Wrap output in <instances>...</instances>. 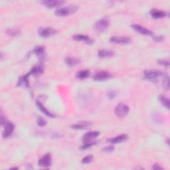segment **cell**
Returning <instances> with one entry per match:
<instances>
[{
  "label": "cell",
  "mask_w": 170,
  "mask_h": 170,
  "mask_svg": "<svg viewBox=\"0 0 170 170\" xmlns=\"http://www.w3.org/2000/svg\"><path fill=\"white\" fill-rule=\"evenodd\" d=\"M152 169H154V170H157V169H163V168L162 167H161L159 164H154L152 166Z\"/></svg>",
  "instance_id": "cell-33"
},
{
  "label": "cell",
  "mask_w": 170,
  "mask_h": 170,
  "mask_svg": "<svg viewBox=\"0 0 170 170\" xmlns=\"http://www.w3.org/2000/svg\"><path fill=\"white\" fill-rule=\"evenodd\" d=\"M94 160V157L93 155H88L85 156L83 157V159L82 160V163L84 164H88L90 163H91Z\"/></svg>",
  "instance_id": "cell-25"
},
{
  "label": "cell",
  "mask_w": 170,
  "mask_h": 170,
  "mask_svg": "<svg viewBox=\"0 0 170 170\" xmlns=\"http://www.w3.org/2000/svg\"><path fill=\"white\" fill-rule=\"evenodd\" d=\"M72 39L75 41H83L87 44L91 45L93 43L94 41L93 39H90L88 35H82V34H77V35H75L72 36Z\"/></svg>",
  "instance_id": "cell-13"
},
{
  "label": "cell",
  "mask_w": 170,
  "mask_h": 170,
  "mask_svg": "<svg viewBox=\"0 0 170 170\" xmlns=\"http://www.w3.org/2000/svg\"><path fill=\"white\" fill-rule=\"evenodd\" d=\"M116 95V93L114 90H110L109 93H108V96H109L110 99H112L114 98Z\"/></svg>",
  "instance_id": "cell-32"
},
{
  "label": "cell",
  "mask_w": 170,
  "mask_h": 170,
  "mask_svg": "<svg viewBox=\"0 0 170 170\" xmlns=\"http://www.w3.org/2000/svg\"><path fill=\"white\" fill-rule=\"evenodd\" d=\"M100 135V132L98 131H90L85 134L83 137L82 140L84 142H88V141H92L93 140L97 138Z\"/></svg>",
  "instance_id": "cell-14"
},
{
  "label": "cell",
  "mask_w": 170,
  "mask_h": 170,
  "mask_svg": "<svg viewBox=\"0 0 170 170\" xmlns=\"http://www.w3.org/2000/svg\"><path fill=\"white\" fill-rule=\"evenodd\" d=\"M113 55H114V52L112 50H105L102 49L98 51V55L100 58H105V57H110Z\"/></svg>",
  "instance_id": "cell-21"
},
{
  "label": "cell",
  "mask_w": 170,
  "mask_h": 170,
  "mask_svg": "<svg viewBox=\"0 0 170 170\" xmlns=\"http://www.w3.org/2000/svg\"><path fill=\"white\" fill-rule=\"evenodd\" d=\"M110 42L116 44L120 45H126L131 42V40L129 37H122V36H113L110 39Z\"/></svg>",
  "instance_id": "cell-10"
},
{
  "label": "cell",
  "mask_w": 170,
  "mask_h": 170,
  "mask_svg": "<svg viewBox=\"0 0 170 170\" xmlns=\"http://www.w3.org/2000/svg\"><path fill=\"white\" fill-rule=\"evenodd\" d=\"M112 77L110 73L104 71H100L95 72L93 78L94 81H103L108 80Z\"/></svg>",
  "instance_id": "cell-6"
},
{
  "label": "cell",
  "mask_w": 170,
  "mask_h": 170,
  "mask_svg": "<svg viewBox=\"0 0 170 170\" xmlns=\"http://www.w3.org/2000/svg\"><path fill=\"white\" fill-rule=\"evenodd\" d=\"M90 76V71L87 69H83L79 71L77 73V77L79 79L87 78Z\"/></svg>",
  "instance_id": "cell-23"
},
{
  "label": "cell",
  "mask_w": 170,
  "mask_h": 170,
  "mask_svg": "<svg viewBox=\"0 0 170 170\" xmlns=\"http://www.w3.org/2000/svg\"><path fill=\"white\" fill-rule=\"evenodd\" d=\"M33 52L34 54H35L39 59L41 61H43L45 58V49L44 46H37L33 49Z\"/></svg>",
  "instance_id": "cell-12"
},
{
  "label": "cell",
  "mask_w": 170,
  "mask_h": 170,
  "mask_svg": "<svg viewBox=\"0 0 170 170\" xmlns=\"http://www.w3.org/2000/svg\"><path fill=\"white\" fill-rule=\"evenodd\" d=\"M52 156L50 154H46L38 162V165L42 167H49L51 166Z\"/></svg>",
  "instance_id": "cell-7"
},
{
  "label": "cell",
  "mask_w": 170,
  "mask_h": 170,
  "mask_svg": "<svg viewBox=\"0 0 170 170\" xmlns=\"http://www.w3.org/2000/svg\"><path fill=\"white\" fill-rule=\"evenodd\" d=\"M159 100L160 101L161 104L167 109H169V100L163 96V95H160L159 96Z\"/></svg>",
  "instance_id": "cell-24"
},
{
  "label": "cell",
  "mask_w": 170,
  "mask_h": 170,
  "mask_svg": "<svg viewBox=\"0 0 170 170\" xmlns=\"http://www.w3.org/2000/svg\"><path fill=\"white\" fill-rule=\"evenodd\" d=\"M129 107L124 103H119L114 109L115 114L119 118H123L128 114L129 112Z\"/></svg>",
  "instance_id": "cell-5"
},
{
  "label": "cell",
  "mask_w": 170,
  "mask_h": 170,
  "mask_svg": "<svg viewBox=\"0 0 170 170\" xmlns=\"http://www.w3.org/2000/svg\"><path fill=\"white\" fill-rule=\"evenodd\" d=\"M163 83H164V84H165V87H166L167 90H169V77H168L167 75H165V76H164Z\"/></svg>",
  "instance_id": "cell-30"
},
{
  "label": "cell",
  "mask_w": 170,
  "mask_h": 170,
  "mask_svg": "<svg viewBox=\"0 0 170 170\" xmlns=\"http://www.w3.org/2000/svg\"><path fill=\"white\" fill-rule=\"evenodd\" d=\"M128 139V136L126 134H121L119 135L118 136H116L113 138H111L109 140L110 144H120L122 143L124 141H125Z\"/></svg>",
  "instance_id": "cell-16"
},
{
  "label": "cell",
  "mask_w": 170,
  "mask_h": 170,
  "mask_svg": "<svg viewBox=\"0 0 170 170\" xmlns=\"http://www.w3.org/2000/svg\"><path fill=\"white\" fill-rule=\"evenodd\" d=\"M90 122H86V121L79 122L77 124L72 125L71 128L75 129V130H84V129L88 128V127L90 126Z\"/></svg>",
  "instance_id": "cell-19"
},
{
  "label": "cell",
  "mask_w": 170,
  "mask_h": 170,
  "mask_svg": "<svg viewBox=\"0 0 170 170\" xmlns=\"http://www.w3.org/2000/svg\"><path fill=\"white\" fill-rule=\"evenodd\" d=\"M153 39H154V40H155L156 41H161L163 40V37H159V36H153Z\"/></svg>",
  "instance_id": "cell-34"
},
{
  "label": "cell",
  "mask_w": 170,
  "mask_h": 170,
  "mask_svg": "<svg viewBox=\"0 0 170 170\" xmlns=\"http://www.w3.org/2000/svg\"><path fill=\"white\" fill-rule=\"evenodd\" d=\"M36 104H37V106L38 107V109H39V110H40L43 114H44L45 116H47L49 118H53L54 117V115L53 114H51L50 112H49L44 107V106L40 103V101L39 100H37L36 101Z\"/></svg>",
  "instance_id": "cell-20"
},
{
  "label": "cell",
  "mask_w": 170,
  "mask_h": 170,
  "mask_svg": "<svg viewBox=\"0 0 170 170\" xmlns=\"http://www.w3.org/2000/svg\"><path fill=\"white\" fill-rule=\"evenodd\" d=\"M37 123L38 124V126H40V127H43L45 126H46V124H47L46 120H45V119L41 116H39L37 118Z\"/></svg>",
  "instance_id": "cell-26"
},
{
  "label": "cell",
  "mask_w": 170,
  "mask_h": 170,
  "mask_svg": "<svg viewBox=\"0 0 170 170\" xmlns=\"http://www.w3.org/2000/svg\"><path fill=\"white\" fill-rule=\"evenodd\" d=\"M166 13L163 10L157 9H152L150 11V15L153 18L155 19H161L165 18L166 16Z\"/></svg>",
  "instance_id": "cell-15"
},
{
  "label": "cell",
  "mask_w": 170,
  "mask_h": 170,
  "mask_svg": "<svg viewBox=\"0 0 170 170\" xmlns=\"http://www.w3.org/2000/svg\"><path fill=\"white\" fill-rule=\"evenodd\" d=\"M3 126V138H8L11 136L14 130V124L13 122L9 121L8 119L2 124Z\"/></svg>",
  "instance_id": "cell-3"
},
{
  "label": "cell",
  "mask_w": 170,
  "mask_h": 170,
  "mask_svg": "<svg viewBox=\"0 0 170 170\" xmlns=\"http://www.w3.org/2000/svg\"><path fill=\"white\" fill-rule=\"evenodd\" d=\"M7 33L10 36H16L19 33V31L17 29H8L7 31Z\"/></svg>",
  "instance_id": "cell-28"
},
{
  "label": "cell",
  "mask_w": 170,
  "mask_h": 170,
  "mask_svg": "<svg viewBox=\"0 0 170 170\" xmlns=\"http://www.w3.org/2000/svg\"><path fill=\"white\" fill-rule=\"evenodd\" d=\"M80 60H78L77 58H74V57H66L65 59V63L66 64L69 66H74L77 65H78L79 63H80Z\"/></svg>",
  "instance_id": "cell-22"
},
{
  "label": "cell",
  "mask_w": 170,
  "mask_h": 170,
  "mask_svg": "<svg viewBox=\"0 0 170 170\" xmlns=\"http://www.w3.org/2000/svg\"><path fill=\"white\" fill-rule=\"evenodd\" d=\"M29 75L27 74L26 75L21 77L18 82V87H22L25 88L29 87Z\"/></svg>",
  "instance_id": "cell-18"
},
{
  "label": "cell",
  "mask_w": 170,
  "mask_h": 170,
  "mask_svg": "<svg viewBox=\"0 0 170 170\" xmlns=\"http://www.w3.org/2000/svg\"><path fill=\"white\" fill-rule=\"evenodd\" d=\"M110 24L109 19L104 18L96 21L94 25V29L98 32H103L105 31Z\"/></svg>",
  "instance_id": "cell-4"
},
{
  "label": "cell",
  "mask_w": 170,
  "mask_h": 170,
  "mask_svg": "<svg viewBox=\"0 0 170 170\" xmlns=\"http://www.w3.org/2000/svg\"><path fill=\"white\" fill-rule=\"evenodd\" d=\"M65 2L63 1H56V0H46V1L42 2V3H43L45 6L49 8L60 6V5L63 4Z\"/></svg>",
  "instance_id": "cell-17"
},
{
  "label": "cell",
  "mask_w": 170,
  "mask_h": 170,
  "mask_svg": "<svg viewBox=\"0 0 170 170\" xmlns=\"http://www.w3.org/2000/svg\"><path fill=\"white\" fill-rule=\"evenodd\" d=\"M96 144V141H88V142H84V144L81 147V150H86V149L90 148V147L94 146Z\"/></svg>",
  "instance_id": "cell-27"
},
{
  "label": "cell",
  "mask_w": 170,
  "mask_h": 170,
  "mask_svg": "<svg viewBox=\"0 0 170 170\" xmlns=\"http://www.w3.org/2000/svg\"><path fill=\"white\" fill-rule=\"evenodd\" d=\"M162 75V72L156 70H147L144 71V77L147 80L153 82H157L158 78Z\"/></svg>",
  "instance_id": "cell-2"
},
{
  "label": "cell",
  "mask_w": 170,
  "mask_h": 170,
  "mask_svg": "<svg viewBox=\"0 0 170 170\" xmlns=\"http://www.w3.org/2000/svg\"><path fill=\"white\" fill-rule=\"evenodd\" d=\"M103 150L105 152H107V153H111L114 150V147L113 146H109L104 148L103 149Z\"/></svg>",
  "instance_id": "cell-29"
},
{
  "label": "cell",
  "mask_w": 170,
  "mask_h": 170,
  "mask_svg": "<svg viewBox=\"0 0 170 170\" xmlns=\"http://www.w3.org/2000/svg\"><path fill=\"white\" fill-rule=\"evenodd\" d=\"M43 71H44V65L43 63H41L33 66L31 68L29 72L28 73V75H32L33 77H39L42 74Z\"/></svg>",
  "instance_id": "cell-9"
},
{
  "label": "cell",
  "mask_w": 170,
  "mask_h": 170,
  "mask_svg": "<svg viewBox=\"0 0 170 170\" xmlns=\"http://www.w3.org/2000/svg\"><path fill=\"white\" fill-rule=\"evenodd\" d=\"M131 27L134 31H137L138 33H140L141 34H143V35H146L153 36V33L151 31H150L148 29H146V28L142 27L141 25H137V24H133L131 25Z\"/></svg>",
  "instance_id": "cell-11"
},
{
  "label": "cell",
  "mask_w": 170,
  "mask_h": 170,
  "mask_svg": "<svg viewBox=\"0 0 170 170\" xmlns=\"http://www.w3.org/2000/svg\"><path fill=\"white\" fill-rule=\"evenodd\" d=\"M39 35L43 38H47L53 35L56 33V31L51 27H40L38 31Z\"/></svg>",
  "instance_id": "cell-8"
},
{
  "label": "cell",
  "mask_w": 170,
  "mask_h": 170,
  "mask_svg": "<svg viewBox=\"0 0 170 170\" xmlns=\"http://www.w3.org/2000/svg\"><path fill=\"white\" fill-rule=\"evenodd\" d=\"M157 63L159 65H163V66H167L169 65V61H165V60H158L157 61Z\"/></svg>",
  "instance_id": "cell-31"
},
{
  "label": "cell",
  "mask_w": 170,
  "mask_h": 170,
  "mask_svg": "<svg viewBox=\"0 0 170 170\" xmlns=\"http://www.w3.org/2000/svg\"><path fill=\"white\" fill-rule=\"evenodd\" d=\"M78 8L76 5H71L64 8H61L55 11V15L59 17H65L75 13L78 10Z\"/></svg>",
  "instance_id": "cell-1"
}]
</instances>
